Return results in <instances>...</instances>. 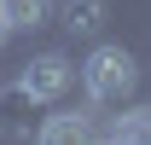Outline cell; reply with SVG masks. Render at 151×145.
<instances>
[{"label":"cell","instance_id":"cell-1","mask_svg":"<svg viewBox=\"0 0 151 145\" xmlns=\"http://www.w3.org/2000/svg\"><path fill=\"white\" fill-rule=\"evenodd\" d=\"M134 52H122V47H93L87 52V64H81V87H87V99H99V105H111V99H122V93H134Z\"/></svg>","mask_w":151,"mask_h":145},{"label":"cell","instance_id":"cell-2","mask_svg":"<svg viewBox=\"0 0 151 145\" xmlns=\"http://www.w3.org/2000/svg\"><path fill=\"white\" fill-rule=\"evenodd\" d=\"M64 87H70V64H64L58 52L29 58V64H23V75H18V93H23V99H58Z\"/></svg>","mask_w":151,"mask_h":145},{"label":"cell","instance_id":"cell-3","mask_svg":"<svg viewBox=\"0 0 151 145\" xmlns=\"http://www.w3.org/2000/svg\"><path fill=\"white\" fill-rule=\"evenodd\" d=\"M35 145H93V128H87L81 110H58V116L41 122V139Z\"/></svg>","mask_w":151,"mask_h":145},{"label":"cell","instance_id":"cell-4","mask_svg":"<svg viewBox=\"0 0 151 145\" xmlns=\"http://www.w3.org/2000/svg\"><path fill=\"white\" fill-rule=\"evenodd\" d=\"M47 12H52V0H0L6 29H41V23H47Z\"/></svg>","mask_w":151,"mask_h":145},{"label":"cell","instance_id":"cell-5","mask_svg":"<svg viewBox=\"0 0 151 145\" xmlns=\"http://www.w3.org/2000/svg\"><path fill=\"white\" fill-rule=\"evenodd\" d=\"M99 23H105V0H64V29L93 35Z\"/></svg>","mask_w":151,"mask_h":145},{"label":"cell","instance_id":"cell-6","mask_svg":"<svg viewBox=\"0 0 151 145\" xmlns=\"http://www.w3.org/2000/svg\"><path fill=\"white\" fill-rule=\"evenodd\" d=\"M116 145H151V110L122 116V122H116Z\"/></svg>","mask_w":151,"mask_h":145},{"label":"cell","instance_id":"cell-7","mask_svg":"<svg viewBox=\"0 0 151 145\" xmlns=\"http://www.w3.org/2000/svg\"><path fill=\"white\" fill-rule=\"evenodd\" d=\"M6 35H12V29H6V18H0V47H6Z\"/></svg>","mask_w":151,"mask_h":145},{"label":"cell","instance_id":"cell-8","mask_svg":"<svg viewBox=\"0 0 151 145\" xmlns=\"http://www.w3.org/2000/svg\"><path fill=\"white\" fill-rule=\"evenodd\" d=\"M111 145H116V139H111Z\"/></svg>","mask_w":151,"mask_h":145}]
</instances>
